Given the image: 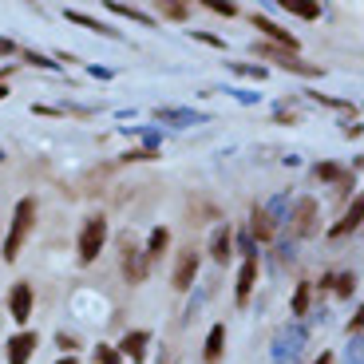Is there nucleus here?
Segmentation results:
<instances>
[{
  "label": "nucleus",
  "instance_id": "35",
  "mask_svg": "<svg viewBox=\"0 0 364 364\" xmlns=\"http://www.w3.org/2000/svg\"><path fill=\"white\" fill-rule=\"evenodd\" d=\"M55 364H80V356H60Z\"/></svg>",
  "mask_w": 364,
  "mask_h": 364
},
{
  "label": "nucleus",
  "instance_id": "6",
  "mask_svg": "<svg viewBox=\"0 0 364 364\" xmlns=\"http://www.w3.org/2000/svg\"><path fill=\"white\" fill-rule=\"evenodd\" d=\"M36 345H40V337L32 333V328L12 333V337L4 341V364H28L32 356H36Z\"/></svg>",
  "mask_w": 364,
  "mask_h": 364
},
{
  "label": "nucleus",
  "instance_id": "7",
  "mask_svg": "<svg viewBox=\"0 0 364 364\" xmlns=\"http://www.w3.org/2000/svg\"><path fill=\"white\" fill-rule=\"evenodd\" d=\"M250 24H254L273 48H282V52H293V55H297L301 40H297V36H289V32H285L282 24H273V20H269V16H262V12H254V16H250Z\"/></svg>",
  "mask_w": 364,
  "mask_h": 364
},
{
  "label": "nucleus",
  "instance_id": "22",
  "mask_svg": "<svg viewBox=\"0 0 364 364\" xmlns=\"http://www.w3.org/2000/svg\"><path fill=\"white\" fill-rule=\"evenodd\" d=\"M282 9H289L293 16H301V20H317L321 16V4H301V0H282Z\"/></svg>",
  "mask_w": 364,
  "mask_h": 364
},
{
  "label": "nucleus",
  "instance_id": "9",
  "mask_svg": "<svg viewBox=\"0 0 364 364\" xmlns=\"http://www.w3.org/2000/svg\"><path fill=\"white\" fill-rule=\"evenodd\" d=\"M198 265H202V257H198V250H182L178 254V262H174V273H171V282H174V289L178 293H186L194 285V277H198Z\"/></svg>",
  "mask_w": 364,
  "mask_h": 364
},
{
  "label": "nucleus",
  "instance_id": "21",
  "mask_svg": "<svg viewBox=\"0 0 364 364\" xmlns=\"http://www.w3.org/2000/svg\"><path fill=\"white\" fill-rule=\"evenodd\" d=\"M309 301H313V285L301 282L297 293H293V317H305V313H309Z\"/></svg>",
  "mask_w": 364,
  "mask_h": 364
},
{
  "label": "nucleus",
  "instance_id": "36",
  "mask_svg": "<svg viewBox=\"0 0 364 364\" xmlns=\"http://www.w3.org/2000/svg\"><path fill=\"white\" fill-rule=\"evenodd\" d=\"M4 95H9V80H0V100H4Z\"/></svg>",
  "mask_w": 364,
  "mask_h": 364
},
{
  "label": "nucleus",
  "instance_id": "26",
  "mask_svg": "<svg viewBox=\"0 0 364 364\" xmlns=\"http://www.w3.org/2000/svg\"><path fill=\"white\" fill-rule=\"evenodd\" d=\"M16 52L24 55V64H36V68H60V64H52V55L36 52V48H16Z\"/></svg>",
  "mask_w": 364,
  "mask_h": 364
},
{
  "label": "nucleus",
  "instance_id": "32",
  "mask_svg": "<svg viewBox=\"0 0 364 364\" xmlns=\"http://www.w3.org/2000/svg\"><path fill=\"white\" fill-rule=\"evenodd\" d=\"M12 52H16V44L9 36H0V55H12Z\"/></svg>",
  "mask_w": 364,
  "mask_h": 364
},
{
  "label": "nucleus",
  "instance_id": "19",
  "mask_svg": "<svg viewBox=\"0 0 364 364\" xmlns=\"http://www.w3.org/2000/svg\"><path fill=\"white\" fill-rule=\"evenodd\" d=\"M313 174H317L321 182H337V186H353V174H348V171H341L337 163H317V166H313Z\"/></svg>",
  "mask_w": 364,
  "mask_h": 364
},
{
  "label": "nucleus",
  "instance_id": "28",
  "mask_svg": "<svg viewBox=\"0 0 364 364\" xmlns=\"http://www.w3.org/2000/svg\"><path fill=\"white\" fill-rule=\"evenodd\" d=\"M206 9L218 12V16H237V4H230V0H210Z\"/></svg>",
  "mask_w": 364,
  "mask_h": 364
},
{
  "label": "nucleus",
  "instance_id": "10",
  "mask_svg": "<svg viewBox=\"0 0 364 364\" xmlns=\"http://www.w3.org/2000/svg\"><path fill=\"white\" fill-rule=\"evenodd\" d=\"M146 345H151V333H146V328H131L127 337L115 345V353L127 356V360H135V364H143L146 360Z\"/></svg>",
  "mask_w": 364,
  "mask_h": 364
},
{
  "label": "nucleus",
  "instance_id": "1",
  "mask_svg": "<svg viewBox=\"0 0 364 364\" xmlns=\"http://www.w3.org/2000/svg\"><path fill=\"white\" fill-rule=\"evenodd\" d=\"M32 226H36V198H20L16 210H12V226H9V237H4V250H0L4 262H16L20 257V246L32 234Z\"/></svg>",
  "mask_w": 364,
  "mask_h": 364
},
{
  "label": "nucleus",
  "instance_id": "3",
  "mask_svg": "<svg viewBox=\"0 0 364 364\" xmlns=\"http://www.w3.org/2000/svg\"><path fill=\"white\" fill-rule=\"evenodd\" d=\"M103 242H107V218L103 214H91L80 230V262L91 265L95 257L103 254Z\"/></svg>",
  "mask_w": 364,
  "mask_h": 364
},
{
  "label": "nucleus",
  "instance_id": "27",
  "mask_svg": "<svg viewBox=\"0 0 364 364\" xmlns=\"http://www.w3.org/2000/svg\"><path fill=\"white\" fill-rule=\"evenodd\" d=\"M95 364H123V356L115 353V345H100L95 348Z\"/></svg>",
  "mask_w": 364,
  "mask_h": 364
},
{
  "label": "nucleus",
  "instance_id": "16",
  "mask_svg": "<svg viewBox=\"0 0 364 364\" xmlns=\"http://www.w3.org/2000/svg\"><path fill=\"white\" fill-rule=\"evenodd\" d=\"M155 119H159V123H171V127H191V123H202L198 111H182V107H159Z\"/></svg>",
  "mask_w": 364,
  "mask_h": 364
},
{
  "label": "nucleus",
  "instance_id": "11",
  "mask_svg": "<svg viewBox=\"0 0 364 364\" xmlns=\"http://www.w3.org/2000/svg\"><path fill=\"white\" fill-rule=\"evenodd\" d=\"M254 285H257V257H246L242 269H237V285H234V301H237V305H250Z\"/></svg>",
  "mask_w": 364,
  "mask_h": 364
},
{
  "label": "nucleus",
  "instance_id": "15",
  "mask_svg": "<svg viewBox=\"0 0 364 364\" xmlns=\"http://www.w3.org/2000/svg\"><path fill=\"white\" fill-rule=\"evenodd\" d=\"M360 214H364V202H360V198H353V206L345 210V218H341L337 226L328 230V237H345V234H356V230H360Z\"/></svg>",
  "mask_w": 364,
  "mask_h": 364
},
{
  "label": "nucleus",
  "instance_id": "8",
  "mask_svg": "<svg viewBox=\"0 0 364 364\" xmlns=\"http://www.w3.org/2000/svg\"><path fill=\"white\" fill-rule=\"evenodd\" d=\"M32 305H36L32 285L16 282V285H12V293H9V317L16 321V325H28V321H32Z\"/></svg>",
  "mask_w": 364,
  "mask_h": 364
},
{
  "label": "nucleus",
  "instance_id": "12",
  "mask_svg": "<svg viewBox=\"0 0 364 364\" xmlns=\"http://www.w3.org/2000/svg\"><path fill=\"white\" fill-rule=\"evenodd\" d=\"M230 254H234V230H230L226 222H222V226L214 230V237H210V257H214L218 265H226V262H230Z\"/></svg>",
  "mask_w": 364,
  "mask_h": 364
},
{
  "label": "nucleus",
  "instance_id": "13",
  "mask_svg": "<svg viewBox=\"0 0 364 364\" xmlns=\"http://www.w3.org/2000/svg\"><path fill=\"white\" fill-rule=\"evenodd\" d=\"M273 230H277V222H273V214L265 206H254V214H250V237H257V242H269Z\"/></svg>",
  "mask_w": 364,
  "mask_h": 364
},
{
  "label": "nucleus",
  "instance_id": "17",
  "mask_svg": "<svg viewBox=\"0 0 364 364\" xmlns=\"http://www.w3.org/2000/svg\"><path fill=\"white\" fill-rule=\"evenodd\" d=\"M166 250H171V230H166V226H155V230H151V237H146V250H143L146 262H159Z\"/></svg>",
  "mask_w": 364,
  "mask_h": 364
},
{
  "label": "nucleus",
  "instance_id": "14",
  "mask_svg": "<svg viewBox=\"0 0 364 364\" xmlns=\"http://www.w3.org/2000/svg\"><path fill=\"white\" fill-rule=\"evenodd\" d=\"M222 353H226V325L218 321V325H214V328L206 333V348H202V360H206V364H218V360H222Z\"/></svg>",
  "mask_w": 364,
  "mask_h": 364
},
{
  "label": "nucleus",
  "instance_id": "5",
  "mask_svg": "<svg viewBox=\"0 0 364 364\" xmlns=\"http://www.w3.org/2000/svg\"><path fill=\"white\" fill-rule=\"evenodd\" d=\"M317 218H321V206L317 198H301L289 214V237H309L317 234Z\"/></svg>",
  "mask_w": 364,
  "mask_h": 364
},
{
  "label": "nucleus",
  "instance_id": "33",
  "mask_svg": "<svg viewBox=\"0 0 364 364\" xmlns=\"http://www.w3.org/2000/svg\"><path fill=\"white\" fill-rule=\"evenodd\" d=\"M348 364H360V345L353 341V348H348Z\"/></svg>",
  "mask_w": 364,
  "mask_h": 364
},
{
  "label": "nucleus",
  "instance_id": "24",
  "mask_svg": "<svg viewBox=\"0 0 364 364\" xmlns=\"http://www.w3.org/2000/svg\"><path fill=\"white\" fill-rule=\"evenodd\" d=\"M155 12L163 20H186V16H191V9H186V4H171V0H159Z\"/></svg>",
  "mask_w": 364,
  "mask_h": 364
},
{
  "label": "nucleus",
  "instance_id": "30",
  "mask_svg": "<svg viewBox=\"0 0 364 364\" xmlns=\"http://www.w3.org/2000/svg\"><path fill=\"white\" fill-rule=\"evenodd\" d=\"M194 40H202V44H210V48H226V40L222 36H214V32H191Z\"/></svg>",
  "mask_w": 364,
  "mask_h": 364
},
{
  "label": "nucleus",
  "instance_id": "18",
  "mask_svg": "<svg viewBox=\"0 0 364 364\" xmlns=\"http://www.w3.org/2000/svg\"><path fill=\"white\" fill-rule=\"evenodd\" d=\"M72 24H83V28H91V32H103V36H111V40H119V28H111V24H103V20H95V16H87V12H75V9H68L64 12Z\"/></svg>",
  "mask_w": 364,
  "mask_h": 364
},
{
  "label": "nucleus",
  "instance_id": "29",
  "mask_svg": "<svg viewBox=\"0 0 364 364\" xmlns=\"http://www.w3.org/2000/svg\"><path fill=\"white\" fill-rule=\"evenodd\" d=\"M55 345L64 348V356H75V348H80V341H75L72 333H60V337H55Z\"/></svg>",
  "mask_w": 364,
  "mask_h": 364
},
{
  "label": "nucleus",
  "instance_id": "20",
  "mask_svg": "<svg viewBox=\"0 0 364 364\" xmlns=\"http://www.w3.org/2000/svg\"><path fill=\"white\" fill-rule=\"evenodd\" d=\"M107 12H115V16H127V20H135V24H155V16H151V12L131 9V4H107Z\"/></svg>",
  "mask_w": 364,
  "mask_h": 364
},
{
  "label": "nucleus",
  "instance_id": "4",
  "mask_svg": "<svg viewBox=\"0 0 364 364\" xmlns=\"http://www.w3.org/2000/svg\"><path fill=\"white\" fill-rule=\"evenodd\" d=\"M254 52H257V60H277V68H285V72H293V75H305V80H317V75L325 72L321 64H305L301 55L282 52V48H273V44H254Z\"/></svg>",
  "mask_w": 364,
  "mask_h": 364
},
{
  "label": "nucleus",
  "instance_id": "23",
  "mask_svg": "<svg viewBox=\"0 0 364 364\" xmlns=\"http://www.w3.org/2000/svg\"><path fill=\"white\" fill-rule=\"evenodd\" d=\"M356 285H360V277H356V273H337V277H333V289H337V297H353Z\"/></svg>",
  "mask_w": 364,
  "mask_h": 364
},
{
  "label": "nucleus",
  "instance_id": "25",
  "mask_svg": "<svg viewBox=\"0 0 364 364\" xmlns=\"http://www.w3.org/2000/svg\"><path fill=\"white\" fill-rule=\"evenodd\" d=\"M305 100L321 103V107H333V111H353V115H356V107H353V103H345V100H333V95H317V91H309Z\"/></svg>",
  "mask_w": 364,
  "mask_h": 364
},
{
  "label": "nucleus",
  "instance_id": "34",
  "mask_svg": "<svg viewBox=\"0 0 364 364\" xmlns=\"http://www.w3.org/2000/svg\"><path fill=\"white\" fill-rule=\"evenodd\" d=\"M313 364H333V353H321V356H317V360H313Z\"/></svg>",
  "mask_w": 364,
  "mask_h": 364
},
{
  "label": "nucleus",
  "instance_id": "2",
  "mask_svg": "<svg viewBox=\"0 0 364 364\" xmlns=\"http://www.w3.org/2000/svg\"><path fill=\"white\" fill-rule=\"evenodd\" d=\"M119 269H123L127 285H143V282H146V273H151V262H146L143 246H139L131 234L119 237Z\"/></svg>",
  "mask_w": 364,
  "mask_h": 364
},
{
  "label": "nucleus",
  "instance_id": "31",
  "mask_svg": "<svg viewBox=\"0 0 364 364\" xmlns=\"http://www.w3.org/2000/svg\"><path fill=\"white\" fill-rule=\"evenodd\" d=\"M234 72H242V75H254V80H265V68H250V64H234Z\"/></svg>",
  "mask_w": 364,
  "mask_h": 364
}]
</instances>
